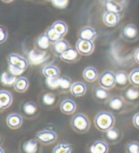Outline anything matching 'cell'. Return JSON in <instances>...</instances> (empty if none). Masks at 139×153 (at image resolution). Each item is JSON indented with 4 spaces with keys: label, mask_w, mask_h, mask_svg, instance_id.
<instances>
[{
    "label": "cell",
    "mask_w": 139,
    "mask_h": 153,
    "mask_svg": "<svg viewBox=\"0 0 139 153\" xmlns=\"http://www.w3.org/2000/svg\"><path fill=\"white\" fill-rule=\"evenodd\" d=\"M23 118L18 113H12L6 118V125L11 129H18L23 125Z\"/></svg>",
    "instance_id": "11"
},
{
    "label": "cell",
    "mask_w": 139,
    "mask_h": 153,
    "mask_svg": "<svg viewBox=\"0 0 139 153\" xmlns=\"http://www.w3.org/2000/svg\"><path fill=\"white\" fill-rule=\"evenodd\" d=\"M56 101V96L53 93H46L42 97V102L46 106H52Z\"/></svg>",
    "instance_id": "33"
},
{
    "label": "cell",
    "mask_w": 139,
    "mask_h": 153,
    "mask_svg": "<svg viewBox=\"0 0 139 153\" xmlns=\"http://www.w3.org/2000/svg\"><path fill=\"white\" fill-rule=\"evenodd\" d=\"M83 77L87 82H94L98 78V72L95 68L89 66L84 69L83 71Z\"/></svg>",
    "instance_id": "21"
},
{
    "label": "cell",
    "mask_w": 139,
    "mask_h": 153,
    "mask_svg": "<svg viewBox=\"0 0 139 153\" xmlns=\"http://www.w3.org/2000/svg\"><path fill=\"white\" fill-rule=\"evenodd\" d=\"M35 138L39 144L44 146H48L56 142L58 135L54 131L44 129L37 132Z\"/></svg>",
    "instance_id": "4"
},
{
    "label": "cell",
    "mask_w": 139,
    "mask_h": 153,
    "mask_svg": "<svg viewBox=\"0 0 139 153\" xmlns=\"http://www.w3.org/2000/svg\"><path fill=\"white\" fill-rule=\"evenodd\" d=\"M134 59H135L136 63L139 64V48L136 49L134 53Z\"/></svg>",
    "instance_id": "37"
},
{
    "label": "cell",
    "mask_w": 139,
    "mask_h": 153,
    "mask_svg": "<svg viewBox=\"0 0 139 153\" xmlns=\"http://www.w3.org/2000/svg\"><path fill=\"white\" fill-rule=\"evenodd\" d=\"M129 82L135 87L139 88V68L135 69L129 74Z\"/></svg>",
    "instance_id": "30"
},
{
    "label": "cell",
    "mask_w": 139,
    "mask_h": 153,
    "mask_svg": "<svg viewBox=\"0 0 139 153\" xmlns=\"http://www.w3.org/2000/svg\"><path fill=\"white\" fill-rule=\"evenodd\" d=\"M67 2L68 0H53L52 1L54 6L59 8H63L66 7Z\"/></svg>",
    "instance_id": "35"
},
{
    "label": "cell",
    "mask_w": 139,
    "mask_h": 153,
    "mask_svg": "<svg viewBox=\"0 0 139 153\" xmlns=\"http://www.w3.org/2000/svg\"><path fill=\"white\" fill-rule=\"evenodd\" d=\"M50 42L47 37L46 33L41 34L35 41V46L36 48L39 51H45L49 48L50 46Z\"/></svg>",
    "instance_id": "24"
},
{
    "label": "cell",
    "mask_w": 139,
    "mask_h": 153,
    "mask_svg": "<svg viewBox=\"0 0 139 153\" xmlns=\"http://www.w3.org/2000/svg\"><path fill=\"white\" fill-rule=\"evenodd\" d=\"M71 46L69 45V42L65 39H61L56 42L52 44V51L56 56H58L60 57V56L63 54L64 51L67 50Z\"/></svg>",
    "instance_id": "17"
},
{
    "label": "cell",
    "mask_w": 139,
    "mask_h": 153,
    "mask_svg": "<svg viewBox=\"0 0 139 153\" xmlns=\"http://www.w3.org/2000/svg\"><path fill=\"white\" fill-rule=\"evenodd\" d=\"M109 90H106L101 86L96 87L94 90L93 97L96 102L99 103H106L110 99V93H109Z\"/></svg>",
    "instance_id": "14"
},
{
    "label": "cell",
    "mask_w": 139,
    "mask_h": 153,
    "mask_svg": "<svg viewBox=\"0 0 139 153\" xmlns=\"http://www.w3.org/2000/svg\"><path fill=\"white\" fill-rule=\"evenodd\" d=\"M8 62L10 68L18 71L20 73L25 71L28 68V62L26 59L16 53H11L8 56Z\"/></svg>",
    "instance_id": "3"
},
{
    "label": "cell",
    "mask_w": 139,
    "mask_h": 153,
    "mask_svg": "<svg viewBox=\"0 0 139 153\" xmlns=\"http://www.w3.org/2000/svg\"><path fill=\"white\" fill-rule=\"evenodd\" d=\"M79 39H81L93 42L97 37V33L94 28L87 26L81 29V31H79Z\"/></svg>",
    "instance_id": "18"
},
{
    "label": "cell",
    "mask_w": 139,
    "mask_h": 153,
    "mask_svg": "<svg viewBox=\"0 0 139 153\" xmlns=\"http://www.w3.org/2000/svg\"><path fill=\"white\" fill-rule=\"evenodd\" d=\"M29 82L28 79L25 77H19L16 79L13 86L14 90L18 93H24L28 89Z\"/></svg>",
    "instance_id": "23"
},
{
    "label": "cell",
    "mask_w": 139,
    "mask_h": 153,
    "mask_svg": "<svg viewBox=\"0 0 139 153\" xmlns=\"http://www.w3.org/2000/svg\"><path fill=\"white\" fill-rule=\"evenodd\" d=\"M121 36L124 40L130 42L137 40L139 36V31L137 27L134 24H127L121 30Z\"/></svg>",
    "instance_id": "6"
},
{
    "label": "cell",
    "mask_w": 139,
    "mask_h": 153,
    "mask_svg": "<svg viewBox=\"0 0 139 153\" xmlns=\"http://www.w3.org/2000/svg\"><path fill=\"white\" fill-rule=\"evenodd\" d=\"M38 142L35 138L31 139L24 142L22 146V150L23 153H37L38 152L39 146Z\"/></svg>",
    "instance_id": "22"
},
{
    "label": "cell",
    "mask_w": 139,
    "mask_h": 153,
    "mask_svg": "<svg viewBox=\"0 0 139 153\" xmlns=\"http://www.w3.org/2000/svg\"><path fill=\"white\" fill-rule=\"evenodd\" d=\"M2 1H4V3H10V2L13 1L14 0H1Z\"/></svg>",
    "instance_id": "38"
},
{
    "label": "cell",
    "mask_w": 139,
    "mask_h": 153,
    "mask_svg": "<svg viewBox=\"0 0 139 153\" xmlns=\"http://www.w3.org/2000/svg\"><path fill=\"white\" fill-rule=\"evenodd\" d=\"M94 123L96 129L102 133H105L115 127V118L112 113L108 111H101L96 114Z\"/></svg>",
    "instance_id": "1"
},
{
    "label": "cell",
    "mask_w": 139,
    "mask_h": 153,
    "mask_svg": "<svg viewBox=\"0 0 139 153\" xmlns=\"http://www.w3.org/2000/svg\"><path fill=\"white\" fill-rule=\"evenodd\" d=\"M13 102V97L8 91L1 90L0 91V110L3 111L8 108Z\"/></svg>",
    "instance_id": "16"
},
{
    "label": "cell",
    "mask_w": 139,
    "mask_h": 153,
    "mask_svg": "<svg viewBox=\"0 0 139 153\" xmlns=\"http://www.w3.org/2000/svg\"><path fill=\"white\" fill-rule=\"evenodd\" d=\"M81 55L75 48L70 47L60 56V59L67 63H77L80 59Z\"/></svg>",
    "instance_id": "9"
},
{
    "label": "cell",
    "mask_w": 139,
    "mask_h": 153,
    "mask_svg": "<svg viewBox=\"0 0 139 153\" xmlns=\"http://www.w3.org/2000/svg\"><path fill=\"white\" fill-rule=\"evenodd\" d=\"M60 110L62 113L66 115H71L75 112L77 110V104L71 99H66L61 102Z\"/></svg>",
    "instance_id": "13"
},
{
    "label": "cell",
    "mask_w": 139,
    "mask_h": 153,
    "mask_svg": "<svg viewBox=\"0 0 139 153\" xmlns=\"http://www.w3.org/2000/svg\"><path fill=\"white\" fill-rule=\"evenodd\" d=\"M109 150L107 143L103 140H96L88 147V153H108Z\"/></svg>",
    "instance_id": "12"
},
{
    "label": "cell",
    "mask_w": 139,
    "mask_h": 153,
    "mask_svg": "<svg viewBox=\"0 0 139 153\" xmlns=\"http://www.w3.org/2000/svg\"><path fill=\"white\" fill-rule=\"evenodd\" d=\"M38 105L33 102H27L24 103L23 105V108H22L23 114L26 117H35L38 113Z\"/></svg>",
    "instance_id": "20"
},
{
    "label": "cell",
    "mask_w": 139,
    "mask_h": 153,
    "mask_svg": "<svg viewBox=\"0 0 139 153\" xmlns=\"http://www.w3.org/2000/svg\"><path fill=\"white\" fill-rule=\"evenodd\" d=\"M75 48L81 56H88L94 52V44L92 41L79 39L76 42Z\"/></svg>",
    "instance_id": "7"
},
{
    "label": "cell",
    "mask_w": 139,
    "mask_h": 153,
    "mask_svg": "<svg viewBox=\"0 0 139 153\" xmlns=\"http://www.w3.org/2000/svg\"><path fill=\"white\" fill-rule=\"evenodd\" d=\"M8 31L3 26H0V43L4 44L8 39Z\"/></svg>",
    "instance_id": "34"
},
{
    "label": "cell",
    "mask_w": 139,
    "mask_h": 153,
    "mask_svg": "<svg viewBox=\"0 0 139 153\" xmlns=\"http://www.w3.org/2000/svg\"><path fill=\"white\" fill-rule=\"evenodd\" d=\"M45 33L46 34V36L48 37L50 42L52 44L56 42H58V40H60V39H61L62 38H63V37L54 29L52 26L50 27L47 29Z\"/></svg>",
    "instance_id": "28"
},
{
    "label": "cell",
    "mask_w": 139,
    "mask_h": 153,
    "mask_svg": "<svg viewBox=\"0 0 139 153\" xmlns=\"http://www.w3.org/2000/svg\"><path fill=\"white\" fill-rule=\"evenodd\" d=\"M45 1H52L53 0H45Z\"/></svg>",
    "instance_id": "40"
},
{
    "label": "cell",
    "mask_w": 139,
    "mask_h": 153,
    "mask_svg": "<svg viewBox=\"0 0 139 153\" xmlns=\"http://www.w3.org/2000/svg\"><path fill=\"white\" fill-rule=\"evenodd\" d=\"M103 136L107 144H117L122 139V133L120 129L114 127L103 133Z\"/></svg>",
    "instance_id": "8"
},
{
    "label": "cell",
    "mask_w": 139,
    "mask_h": 153,
    "mask_svg": "<svg viewBox=\"0 0 139 153\" xmlns=\"http://www.w3.org/2000/svg\"><path fill=\"white\" fill-rule=\"evenodd\" d=\"M116 85L120 87H125L128 85L129 82V74L124 71H119L115 74Z\"/></svg>",
    "instance_id": "27"
},
{
    "label": "cell",
    "mask_w": 139,
    "mask_h": 153,
    "mask_svg": "<svg viewBox=\"0 0 139 153\" xmlns=\"http://www.w3.org/2000/svg\"><path fill=\"white\" fill-rule=\"evenodd\" d=\"M110 1H111V0H110Z\"/></svg>",
    "instance_id": "41"
},
{
    "label": "cell",
    "mask_w": 139,
    "mask_h": 153,
    "mask_svg": "<svg viewBox=\"0 0 139 153\" xmlns=\"http://www.w3.org/2000/svg\"><path fill=\"white\" fill-rule=\"evenodd\" d=\"M125 96L128 100H136L139 97V91L136 88V87H135V86H133V87L132 88H129L126 91Z\"/></svg>",
    "instance_id": "32"
},
{
    "label": "cell",
    "mask_w": 139,
    "mask_h": 153,
    "mask_svg": "<svg viewBox=\"0 0 139 153\" xmlns=\"http://www.w3.org/2000/svg\"><path fill=\"white\" fill-rule=\"evenodd\" d=\"M43 75L48 79H56L61 75V71L54 65H47L42 70Z\"/></svg>",
    "instance_id": "19"
},
{
    "label": "cell",
    "mask_w": 139,
    "mask_h": 153,
    "mask_svg": "<svg viewBox=\"0 0 139 153\" xmlns=\"http://www.w3.org/2000/svg\"><path fill=\"white\" fill-rule=\"evenodd\" d=\"M123 100L119 96H114L111 97L107 102L108 107L114 111H119L123 108Z\"/></svg>",
    "instance_id": "25"
},
{
    "label": "cell",
    "mask_w": 139,
    "mask_h": 153,
    "mask_svg": "<svg viewBox=\"0 0 139 153\" xmlns=\"http://www.w3.org/2000/svg\"><path fill=\"white\" fill-rule=\"evenodd\" d=\"M73 147L67 142H62L56 145L52 153H73Z\"/></svg>",
    "instance_id": "26"
},
{
    "label": "cell",
    "mask_w": 139,
    "mask_h": 153,
    "mask_svg": "<svg viewBox=\"0 0 139 153\" xmlns=\"http://www.w3.org/2000/svg\"><path fill=\"white\" fill-rule=\"evenodd\" d=\"M132 123L135 128L139 129V112L134 115L132 118Z\"/></svg>",
    "instance_id": "36"
},
{
    "label": "cell",
    "mask_w": 139,
    "mask_h": 153,
    "mask_svg": "<svg viewBox=\"0 0 139 153\" xmlns=\"http://www.w3.org/2000/svg\"><path fill=\"white\" fill-rule=\"evenodd\" d=\"M0 151H1V153H4V149L2 147L0 148Z\"/></svg>",
    "instance_id": "39"
},
{
    "label": "cell",
    "mask_w": 139,
    "mask_h": 153,
    "mask_svg": "<svg viewBox=\"0 0 139 153\" xmlns=\"http://www.w3.org/2000/svg\"><path fill=\"white\" fill-rule=\"evenodd\" d=\"M99 85L106 90H110L116 85L115 74L112 71H104L98 78Z\"/></svg>",
    "instance_id": "5"
},
{
    "label": "cell",
    "mask_w": 139,
    "mask_h": 153,
    "mask_svg": "<svg viewBox=\"0 0 139 153\" xmlns=\"http://www.w3.org/2000/svg\"><path fill=\"white\" fill-rule=\"evenodd\" d=\"M120 14L115 11L109 10L105 12L103 16V21L106 26L113 27L116 26L120 21Z\"/></svg>",
    "instance_id": "10"
},
{
    "label": "cell",
    "mask_w": 139,
    "mask_h": 153,
    "mask_svg": "<svg viewBox=\"0 0 139 153\" xmlns=\"http://www.w3.org/2000/svg\"><path fill=\"white\" fill-rule=\"evenodd\" d=\"M126 153H139V142L131 141L127 143L125 146Z\"/></svg>",
    "instance_id": "31"
},
{
    "label": "cell",
    "mask_w": 139,
    "mask_h": 153,
    "mask_svg": "<svg viewBox=\"0 0 139 153\" xmlns=\"http://www.w3.org/2000/svg\"><path fill=\"white\" fill-rule=\"evenodd\" d=\"M54 28V29L60 34V35L63 37L67 33L68 31V27L65 23H64L62 21H57L52 24V25Z\"/></svg>",
    "instance_id": "29"
},
{
    "label": "cell",
    "mask_w": 139,
    "mask_h": 153,
    "mask_svg": "<svg viewBox=\"0 0 139 153\" xmlns=\"http://www.w3.org/2000/svg\"><path fill=\"white\" fill-rule=\"evenodd\" d=\"M71 127L78 134H86L90 129V121L88 117L83 113L74 115L71 120Z\"/></svg>",
    "instance_id": "2"
},
{
    "label": "cell",
    "mask_w": 139,
    "mask_h": 153,
    "mask_svg": "<svg viewBox=\"0 0 139 153\" xmlns=\"http://www.w3.org/2000/svg\"><path fill=\"white\" fill-rule=\"evenodd\" d=\"M71 95L75 97H82L86 94L87 91V86L86 84L81 82H75L71 84L70 88Z\"/></svg>",
    "instance_id": "15"
}]
</instances>
